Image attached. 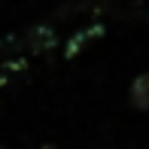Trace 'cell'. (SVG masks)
Listing matches in <instances>:
<instances>
[{
  "label": "cell",
  "instance_id": "cell-1",
  "mask_svg": "<svg viewBox=\"0 0 149 149\" xmlns=\"http://www.w3.org/2000/svg\"><path fill=\"white\" fill-rule=\"evenodd\" d=\"M131 104L140 107V110H149V70L140 73L131 82Z\"/></svg>",
  "mask_w": 149,
  "mask_h": 149
},
{
  "label": "cell",
  "instance_id": "cell-2",
  "mask_svg": "<svg viewBox=\"0 0 149 149\" xmlns=\"http://www.w3.org/2000/svg\"><path fill=\"white\" fill-rule=\"evenodd\" d=\"M28 37H31V46H33V49H49V46L55 43V37H52V31L46 28V24H37V28H31V31H28Z\"/></svg>",
  "mask_w": 149,
  "mask_h": 149
}]
</instances>
